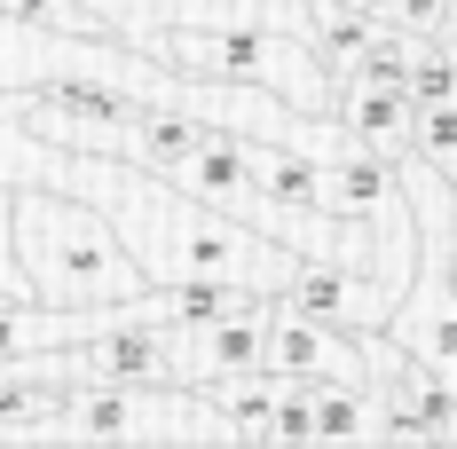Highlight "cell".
I'll list each match as a JSON object with an SVG mask.
<instances>
[{
  "mask_svg": "<svg viewBox=\"0 0 457 449\" xmlns=\"http://www.w3.org/2000/svg\"><path fill=\"white\" fill-rule=\"evenodd\" d=\"M40 181H63V189L95 197L150 284L228 276V284H253V292H284V276L300 269V253L276 245L269 229H253V221H237V213H221V205H205V197H189L182 181L150 174V166L119 158V150H63V166H47Z\"/></svg>",
  "mask_w": 457,
  "mask_h": 449,
  "instance_id": "1",
  "label": "cell"
},
{
  "mask_svg": "<svg viewBox=\"0 0 457 449\" xmlns=\"http://www.w3.org/2000/svg\"><path fill=\"white\" fill-rule=\"evenodd\" d=\"M8 229H16V269L47 308H127L150 284L135 269V253L119 245L111 213L63 181H16Z\"/></svg>",
  "mask_w": 457,
  "mask_h": 449,
  "instance_id": "2",
  "label": "cell"
},
{
  "mask_svg": "<svg viewBox=\"0 0 457 449\" xmlns=\"http://www.w3.org/2000/svg\"><path fill=\"white\" fill-rule=\"evenodd\" d=\"M166 63H182V79H253V87L284 95L300 111H323V95H331V71H323L316 47L261 32V24H237V32L182 24V32H166Z\"/></svg>",
  "mask_w": 457,
  "mask_h": 449,
  "instance_id": "3",
  "label": "cell"
},
{
  "mask_svg": "<svg viewBox=\"0 0 457 449\" xmlns=\"http://www.w3.org/2000/svg\"><path fill=\"white\" fill-rule=\"evenodd\" d=\"M261 370L276 378H308V387H370V355L355 331L323 323V315H300L269 292V331H261Z\"/></svg>",
  "mask_w": 457,
  "mask_h": 449,
  "instance_id": "4",
  "label": "cell"
},
{
  "mask_svg": "<svg viewBox=\"0 0 457 449\" xmlns=\"http://www.w3.org/2000/svg\"><path fill=\"white\" fill-rule=\"evenodd\" d=\"M276 300L300 308V315H323L339 331H370V323H386V308H395V292L370 269H355V261H308V253H300V269L284 276Z\"/></svg>",
  "mask_w": 457,
  "mask_h": 449,
  "instance_id": "5",
  "label": "cell"
},
{
  "mask_svg": "<svg viewBox=\"0 0 457 449\" xmlns=\"http://www.w3.org/2000/svg\"><path fill=\"white\" fill-rule=\"evenodd\" d=\"M411 87L403 79H339V135L378 150V158H403L411 150Z\"/></svg>",
  "mask_w": 457,
  "mask_h": 449,
  "instance_id": "6",
  "label": "cell"
},
{
  "mask_svg": "<svg viewBox=\"0 0 457 449\" xmlns=\"http://www.w3.org/2000/svg\"><path fill=\"white\" fill-rule=\"evenodd\" d=\"M386 403L378 387H308V442H378Z\"/></svg>",
  "mask_w": 457,
  "mask_h": 449,
  "instance_id": "7",
  "label": "cell"
},
{
  "mask_svg": "<svg viewBox=\"0 0 457 449\" xmlns=\"http://www.w3.org/2000/svg\"><path fill=\"white\" fill-rule=\"evenodd\" d=\"M0 24H32V32H63V40H119V24L87 0H0Z\"/></svg>",
  "mask_w": 457,
  "mask_h": 449,
  "instance_id": "8",
  "label": "cell"
},
{
  "mask_svg": "<svg viewBox=\"0 0 457 449\" xmlns=\"http://www.w3.org/2000/svg\"><path fill=\"white\" fill-rule=\"evenodd\" d=\"M411 150L434 166V174L457 181V95H434V103L411 111Z\"/></svg>",
  "mask_w": 457,
  "mask_h": 449,
  "instance_id": "9",
  "label": "cell"
},
{
  "mask_svg": "<svg viewBox=\"0 0 457 449\" xmlns=\"http://www.w3.org/2000/svg\"><path fill=\"white\" fill-rule=\"evenodd\" d=\"M0 292H8V300H32V284H24V269H16V229H8V189H0Z\"/></svg>",
  "mask_w": 457,
  "mask_h": 449,
  "instance_id": "10",
  "label": "cell"
},
{
  "mask_svg": "<svg viewBox=\"0 0 457 449\" xmlns=\"http://www.w3.org/2000/svg\"><path fill=\"white\" fill-rule=\"evenodd\" d=\"M450 300H457V253H450Z\"/></svg>",
  "mask_w": 457,
  "mask_h": 449,
  "instance_id": "11",
  "label": "cell"
},
{
  "mask_svg": "<svg viewBox=\"0 0 457 449\" xmlns=\"http://www.w3.org/2000/svg\"><path fill=\"white\" fill-rule=\"evenodd\" d=\"M0 189H16V181H8V174H0Z\"/></svg>",
  "mask_w": 457,
  "mask_h": 449,
  "instance_id": "12",
  "label": "cell"
}]
</instances>
